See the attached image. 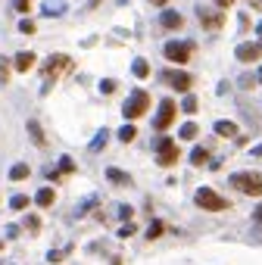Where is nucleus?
Returning <instances> with one entry per match:
<instances>
[{
    "label": "nucleus",
    "mask_w": 262,
    "mask_h": 265,
    "mask_svg": "<svg viewBox=\"0 0 262 265\" xmlns=\"http://www.w3.org/2000/svg\"><path fill=\"white\" fill-rule=\"evenodd\" d=\"M197 134H200V131H197V125H194V122H187V125H181V128H178V137H181V140H194Z\"/></svg>",
    "instance_id": "nucleus-17"
},
{
    "label": "nucleus",
    "mask_w": 262,
    "mask_h": 265,
    "mask_svg": "<svg viewBox=\"0 0 262 265\" xmlns=\"http://www.w3.org/2000/svg\"><path fill=\"white\" fill-rule=\"evenodd\" d=\"M262 56V47L259 44H240L237 47V59L240 63H253V59H259Z\"/></svg>",
    "instance_id": "nucleus-9"
},
{
    "label": "nucleus",
    "mask_w": 262,
    "mask_h": 265,
    "mask_svg": "<svg viewBox=\"0 0 262 265\" xmlns=\"http://www.w3.org/2000/svg\"><path fill=\"white\" fill-rule=\"evenodd\" d=\"M19 31H25V34H31V31H34V22H28V19H22V22H19Z\"/></svg>",
    "instance_id": "nucleus-27"
},
{
    "label": "nucleus",
    "mask_w": 262,
    "mask_h": 265,
    "mask_svg": "<svg viewBox=\"0 0 262 265\" xmlns=\"http://www.w3.org/2000/svg\"><path fill=\"white\" fill-rule=\"evenodd\" d=\"M215 134L218 137H234L237 134V125L234 122H215Z\"/></svg>",
    "instance_id": "nucleus-15"
},
{
    "label": "nucleus",
    "mask_w": 262,
    "mask_h": 265,
    "mask_svg": "<svg viewBox=\"0 0 262 265\" xmlns=\"http://www.w3.org/2000/svg\"><path fill=\"white\" fill-rule=\"evenodd\" d=\"M166 59L169 63H178V66H184L187 59H191V53H194V47L191 44H178V41H172V44H166Z\"/></svg>",
    "instance_id": "nucleus-5"
},
{
    "label": "nucleus",
    "mask_w": 262,
    "mask_h": 265,
    "mask_svg": "<svg viewBox=\"0 0 262 265\" xmlns=\"http://www.w3.org/2000/svg\"><path fill=\"white\" fill-rule=\"evenodd\" d=\"M16 10H19V13H28V10H31V0H16Z\"/></svg>",
    "instance_id": "nucleus-28"
},
{
    "label": "nucleus",
    "mask_w": 262,
    "mask_h": 265,
    "mask_svg": "<svg viewBox=\"0 0 262 265\" xmlns=\"http://www.w3.org/2000/svg\"><path fill=\"white\" fill-rule=\"evenodd\" d=\"M131 212H134L131 206H119V215H122V218H128V221H131Z\"/></svg>",
    "instance_id": "nucleus-31"
},
{
    "label": "nucleus",
    "mask_w": 262,
    "mask_h": 265,
    "mask_svg": "<svg viewBox=\"0 0 262 265\" xmlns=\"http://www.w3.org/2000/svg\"><path fill=\"white\" fill-rule=\"evenodd\" d=\"M175 112H178L175 100H163V103H159V116H156V128H159V131H166V128L175 122Z\"/></svg>",
    "instance_id": "nucleus-6"
},
{
    "label": "nucleus",
    "mask_w": 262,
    "mask_h": 265,
    "mask_svg": "<svg viewBox=\"0 0 262 265\" xmlns=\"http://www.w3.org/2000/svg\"><path fill=\"white\" fill-rule=\"evenodd\" d=\"M34 66V53H19L16 56V72H28Z\"/></svg>",
    "instance_id": "nucleus-16"
},
{
    "label": "nucleus",
    "mask_w": 262,
    "mask_h": 265,
    "mask_svg": "<svg viewBox=\"0 0 262 265\" xmlns=\"http://www.w3.org/2000/svg\"><path fill=\"white\" fill-rule=\"evenodd\" d=\"M194 200H197V206H200V209H206V212H225V209H231V206H228V200L218 197L212 187H200V191L194 194Z\"/></svg>",
    "instance_id": "nucleus-2"
},
{
    "label": "nucleus",
    "mask_w": 262,
    "mask_h": 265,
    "mask_svg": "<svg viewBox=\"0 0 262 265\" xmlns=\"http://www.w3.org/2000/svg\"><path fill=\"white\" fill-rule=\"evenodd\" d=\"M206 159H209V150H206V147H197L194 153H191V162H194V166H203Z\"/></svg>",
    "instance_id": "nucleus-19"
},
{
    "label": "nucleus",
    "mask_w": 262,
    "mask_h": 265,
    "mask_svg": "<svg viewBox=\"0 0 262 265\" xmlns=\"http://www.w3.org/2000/svg\"><path fill=\"white\" fill-rule=\"evenodd\" d=\"M181 109H184V112H197V97H184Z\"/></svg>",
    "instance_id": "nucleus-24"
},
{
    "label": "nucleus",
    "mask_w": 262,
    "mask_h": 265,
    "mask_svg": "<svg viewBox=\"0 0 262 265\" xmlns=\"http://www.w3.org/2000/svg\"><path fill=\"white\" fill-rule=\"evenodd\" d=\"M0 250H4V243H0Z\"/></svg>",
    "instance_id": "nucleus-36"
},
{
    "label": "nucleus",
    "mask_w": 262,
    "mask_h": 265,
    "mask_svg": "<svg viewBox=\"0 0 262 265\" xmlns=\"http://www.w3.org/2000/svg\"><path fill=\"white\" fill-rule=\"evenodd\" d=\"M100 91H103V94H112V91H116V81H112V78L100 81Z\"/></svg>",
    "instance_id": "nucleus-25"
},
{
    "label": "nucleus",
    "mask_w": 262,
    "mask_h": 265,
    "mask_svg": "<svg viewBox=\"0 0 262 265\" xmlns=\"http://www.w3.org/2000/svg\"><path fill=\"white\" fill-rule=\"evenodd\" d=\"M153 4H156V7H166V4H169V0H153Z\"/></svg>",
    "instance_id": "nucleus-34"
},
{
    "label": "nucleus",
    "mask_w": 262,
    "mask_h": 265,
    "mask_svg": "<svg viewBox=\"0 0 262 265\" xmlns=\"http://www.w3.org/2000/svg\"><path fill=\"white\" fill-rule=\"evenodd\" d=\"M10 178H13V181H25V178H28V166H25V162L13 166V169H10Z\"/></svg>",
    "instance_id": "nucleus-18"
},
{
    "label": "nucleus",
    "mask_w": 262,
    "mask_h": 265,
    "mask_svg": "<svg viewBox=\"0 0 262 265\" xmlns=\"http://www.w3.org/2000/svg\"><path fill=\"white\" fill-rule=\"evenodd\" d=\"M163 78H166L175 91H191V85H194V78H191L187 72H166Z\"/></svg>",
    "instance_id": "nucleus-8"
},
{
    "label": "nucleus",
    "mask_w": 262,
    "mask_h": 265,
    "mask_svg": "<svg viewBox=\"0 0 262 265\" xmlns=\"http://www.w3.org/2000/svg\"><path fill=\"white\" fill-rule=\"evenodd\" d=\"M156 150H159V159H156V162H159L163 169H169V166H175V162L181 159V150H178V144H175L172 137H159V140H156Z\"/></svg>",
    "instance_id": "nucleus-4"
},
{
    "label": "nucleus",
    "mask_w": 262,
    "mask_h": 265,
    "mask_svg": "<svg viewBox=\"0 0 262 265\" xmlns=\"http://www.w3.org/2000/svg\"><path fill=\"white\" fill-rule=\"evenodd\" d=\"M231 4H234V0H215V7H221V10H228Z\"/></svg>",
    "instance_id": "nucleus-32"
},
{
    "label": "nucleus",
    "mask_w": 262,
    "mask_h": 265,
    "mask_svg": "<svg viewBox=\"0 0 262 265\" xmlns=\"http://www.w3.org/2000/svg\"><path fill=\"white\" fill-rule=\"evenodd\" d=\"M134 234V225L128 221V225H122V231H119V237H131Z\"/></svg>",
    "instance_id": "nucleus-29"
},
{
    "label": "nucleus",
    "mask_w": 262,
    "mask_h": 265,
    "mask_svg": "<svg viewBox=\"0 0 262 265\" xmlns=\"http://www.w3.org/2000/svg\"><path fill=\"white\" fill-rule=\"evenodd\" d=\"M200 22H203L206 28H218V25H221V13H206V10H200Z\"/></svg>",
    "instance_id": "nucleus-14"
},
{
    "label": "nucleus",
    "mask_w": 262,
    "mask_h": 265,
    "mask_svg": "<svg viewBox=\"0 0 262 265\" xmlns=\"http://www.w3.org/2000/svg\"><path fill=\"white\" fill-rule=\"evenodd\" d=\"M231 184L237 187L240 194L262 197V175H256V172H234V175H231Z\"/></svg>",
    "instance_id": "nucleus-1"
},
{
    "label": "nucleus",
    "mask_w": 262,
    "mask_h": 265,
    "mask_svg": "<svg viewBox=\"0 0 262 265\" xmlns=\"http://www.w3.org/2000/svg\"><path fill=\"white\" fill-rule=\"evenodd\" d=\"M134 75H137V78H147V75H150L147 59H134Z\"/></svg>",
    "instance_id": "nucleus-23"
},
{
    "label": "nucleus",
    "mask_w": 262,
    "mask_h": 265,
    "mask_svg": "<svg viewBox=\"0 0 262 265\" xmlns=\"http://www.w3.org/2000/svg\"><path fill=\"white\" fill-rule=\"evenodd\" d=\"M53 200H56V197H53V187H41V191H37V197H34V203L41 206V209H50Z\"/></svg>",
    "instance_id": "nucleus-12"
},
{
    "label": "nucleus",
    "mask_w": 262,
    "mask_h": 265,
    "mask_svg": "<svg viewBox=\"0 0 262 265\" xmlns=\"http://www.w3.org/2000/svg\"><path fill=\"white\" fill-rule=\"evenodd\" d=\"M253 218H256V221H259V225H262V206H259V209H256V212H253Z\"/></svg>",
    "instance_id": "nucleus-33"
},
{
    "label": "nucleus",
    "mask_w": 262,
    "mask_h": 265,
    "mask_svg": "<svg viewBox=\"0 0 262 265\" xmlns=\"http://www.w3.org/2000/svg\"><path fill=\"white\" fill-rule=\"evenodd\" d=\"M25 228H28V231H37V228H41V218H37V215H31V218L25 221Z\"/></svg>",
    "instance_id": "nucleus-26"
},
{
    "label": "nucleus",
    "mask_w": 262,
    "mask_h": 265,
    "mask_svg": "<svg viewBox=\"0 0 262 265\" xmlns=\"http://www.w3.org/2000/svg\"><path fill=\"white\" fill-rule=\"evenodd\" d=\"M163 231H166V225H163V221H153V225L147 228V237H150V240H156V237H163Z\"/></svg>",
    "instance_id": "nucleus-20"
},
{
    "label": "nucleus",
    "mask_w": 262,
    "mask_h": 265,
    "mask_svg": "<svg viewBox=\"0 0 262 265\" xmlns=\"http://www.w3.org/2000/svg\"><path fill=\"white\" fill-rule=\"evenodd\" d=\"M10 206H13V209H28V206H31V200H28L25 194H16V197L10 200Z\"/></svg>",
    "instance_id": "nucleus-22"
},
{
    "label": "nucleus",
    "mask_w": 262,
    "mask_h": 265,
    "mask_svg": "<svg viewBox=\"0 0 262 265\" xmlns=\"http://www.w3.org/2000/svg\"><path fill=\"white\" fill-rule=\"evenodd\" d=\"M159 22H163V28H181V25H184V19H181V13H175V10H163V16H159Z\"/></svg>",
    "instance_id": "nucleus-10"
},
{
    "label": "nucleus",
    "mask_w": 262,
    "mask_h": 265,
    "mask_svg": "<svg viewBox=\"0 0 262 265\" xmlns=\"http://www.w3.org/2000/svg\"><path fill=\"white\" fill-rule=\"evenodd\" d=\"M72 66V59L66 56V53H56V56H50L47 63H44V75L47 78H56V75L63 72V69H69Z\"/></svg>",
    "instance_id": "nucleus-7"
},
{
    "label": "nucleus",
    "mask_w": 262,
    "mask_h": 265,
    "mask_svg": "<svg viewBox=\"0 0 262 265\" xmlns=\"http://www.w3.org/2000/svg\"><path fill=\"white\" fill-rule=\"evenodd\" d=\"M106 178H109L112 184H119V187H128V184H131V175L122 172V169H106Z\"/></svg>",
    "instance_id": "nucleus-11"
},
{
    "label": "nucleus",
    "mask_w": 262,
    "mask_h": 265,
    "mask_svg": "<svg viewBox=\"0 0 262 265\" xmlns=\"http://www.w3.org/2000/svg\"><path fill=\"white\" fill-rule=\"evenodd\" d=\"M259 81H262V69H259Z\"/></svg>",
    "instance_id": "nucleus-35"
},
{
    "label": "nucleus",
    "mask_w": 262,
    "mask_h": 265,
    "mask_svg": "<svg viewBox=\"0 0 262 265\" xmlns=\"http://www.w3.org/2000/svg\"><path fill=\"white\" fill-rule=\"evenodd\" d=\"M134 134H137V131H134V125H122V128H119V140H125V144H131V140H134Z\"/></svg>",
    "instance_id": "nucleus-21"
},
{
    "label": "nucleus",
    "mask_w": 262,
    "mask_h": 265,
    "mask_svg": "<svg viewBox=\"0 0 262 265\" xmlns=\"http://www.w3.org/2000/svg\"><path fill=\"white\" fill-rule=\"evenodd\" d=\"M103 144H106V131H100V137H97V140H94V144H91V150H100V147H103Z\"/></svg>",
    "instance_id": "nucleus-30"
},
{
    "label": "nucleus",
    "mask_w": 262,
    "mask_h": 265,
    "mask_svg": "<svg viewBox=\"0 0 262 265\" xmlns=\"http://www.w3.org/2000/svg\"><path fill=\"white\" fill-rule=\"evenodd\" d=\"M28 134H31V140H34L37 147H44V144H47V137H44V131H41V125H37L34 119L28 122Z\"/></svg>",
    "instance_id": "nucleus-13"
},
{
    "label": "nucleus",
    "mask_w": 262,
    "mask_h": 265,
    "mask_svg": "<svg viewBox=\"0 0 262 265\" xmlns=\"http://www.w3.org/2000/svg\"><path fill=\"white\" fill-rule=\"evenodd\" d=\"M147 109H150V94H147V91H131V97H128L125 106H122L125 119H140Z\"/></svg>",
    "instance_id": "nucleus-3"
}]
</instances>
